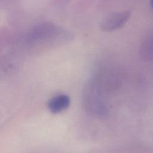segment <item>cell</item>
<instances>
[{
    "instance_id": "obj_1",
    "label": "cell",
    "mask_w": 153,
    "mask_h": 153,
    "mask_svg": "<svg viewBox=\"0 0 153 153\" xmlns=\"http://www.w3.org/2000/svg\"><path fill=\"white\" fill-rule=\"evenodd\" d=\"M130 16V11L112 13L102 21L100 27L106 32H111L120 29L125 25Z\"/></svg>"
},
{
    "instance_id": "obj_2",
    "label": "cell",
    "mask_w": 153,
    "mask_h": 153,
    "mask_svg": "<svg viewBox=\"0 0 153 153\" xmlns=\"http://www.w3.org/2000/svg\"><path fill=\"white\" fill-rule=\"evenodd\" d=\"M69 102V98L66 95H58L52 98L48 102V108L52 112H59L67 108Z\"/></svg>"
},
{
    "instance_id": "obj_3",
    "label": "cell",
    "mask_w": 153,
    "mask_h": 153,
    "mask_svg": "<svg viewBox=\"0 0 153 153\" xmlns=\"http://www.w3.org/2000/svg\"><path fill=\"white\" fill-rule=\"evenodd\" d=\"M151 7L153 8V0H151Z\"/></svg>"
}]
</instances>
